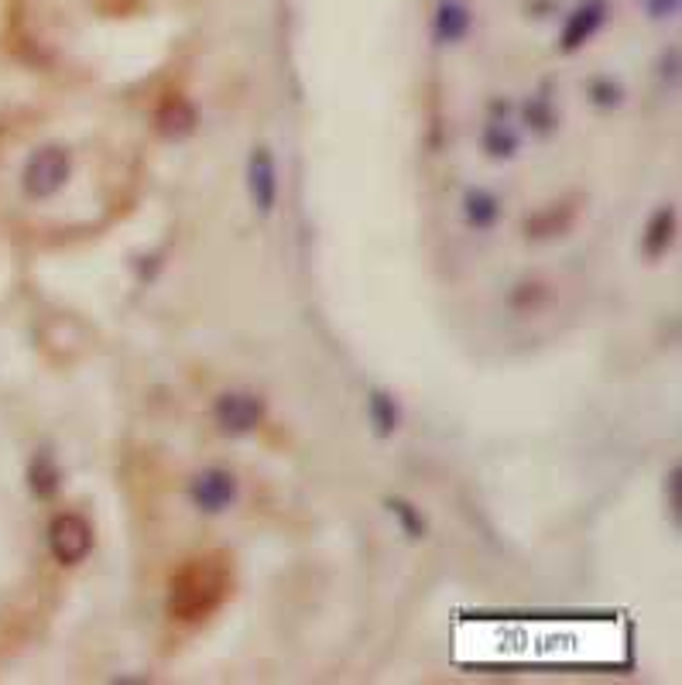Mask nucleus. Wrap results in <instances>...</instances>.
I'll list each match as a JSON object with an SVG mask.
<instances>
[{"label":"nucleus","instance_id":"4468645a","mask_svg":"<svg viewBox=\"0 0 682 685\" xmlns=\"http://www.w3.org/2000/svg\"><path fill=\"white\" fill-rule=\"evenodd\" d=\"M367 415H371L377 439H388V435L398 429V405L388 391H371V398H367Z\"/></svg>","mask_w":682,"mask_h":685},{"label":"nucleus","instance_id":"9b49d317","mask_svg":"<svg viewBox=\"0 0 682 685\" xmlns=\"http://www.w3.org/2000/svg\"><path fill=\"white\" fill-rule=\"evenodd\" d=\"M28 487L35 497H42V501H52L55 494H59L62 487V473L59 466H55V459L48 453H38L35 459H31L28 466Z\"/></svg>","mask_w":682,"mask_h":685},{"label":"nucleus","instance_id":"9d476101","mask_svg":"<svg viewBox=\"0 0 682 685\" xmlns=\"http://www.w3.org/2000/svg\"><path fill=\"white\" fill-rule=\"evenodd\" d=\"M463 216H467L473 230H491L501 220V203L487 189H470L463 196Z\"/></svg>","mask_w":682,"mask_h":685},{"label":"nucleus","instance_id":"a211bd4d","mask_svg":"<svg viewBox=\"0 0 682 685\" xmlns=\"http://www.w3.org/2000/svg\"><path fill=\"white\" fill-rule=\"evenodd\" d=\"M669 504H672L676 521H679V514H682V470H679V466L669 473Z\"/></svg>","mask_w":682,"mask_h":685},{"label":"nucleus","instance_id":"6ab92c4d","mask_svg":"<svg viewBox=\"0 0 682 685\" xmlns=\"http://www.w3.org/2000/svg\"><path fill=\"white\" fill-rule=\"evenodd\" d=\"M679 11V0H648V14L652 18H672Z\"/></svg>","mask_w":682,"mask_h":685},{"label":"nucleus","instance_id":"7ed1b4c3","mask_svg":"<svg viewBox=\"0 0 682 685\" xmlns=\"http://www.w3.org/2000/svg\"><path fill=\"white\" fill-rule=\"evenodd\" d=\"M48 552L59 566H79L93 552V528L83 514H59L48 525Z\"/></svg>","mask_w":682,"mask_h":685},{"label":"nucleus","instance_id":"dca6fc26","mask_svg":"<svg viewBox=\"0 0 682 685\" xmlns=\"http://www.w3.org/2000/svg\"><path fill=\"white\" fill-rule=\"evenodd\" d=\"M525 124L532 127L535 134H552L556 131V114H552L549 100L545 96H535V100L525 103Z\"/></svg>","mask_w":682,"mask_h":685},{"label":"nucleus","instance_id":"20e7f679","mask_svg":"<svg viewBox=\"0 0 682 685\" xmlns=\"http://www.w3.org/2000/svg\"><path fill=\"white\" fill-rule=\"evenodd\" d=\"M213 418L220 432L227 435H251L264 418V401L251 391H227L216 398Z\"/></svg>","mask_w":682,"mask_h":685},{"label":"nucleus","instance_id":"2eb2a0df","mask_svg":"<svg viewBox=\"0 0 682 685\" xmlns=\"http://www.w3.org/2000/svg\"><path fill=\"white\" fill-rule=\"evenodd\" d=\"M384 507L395 514L401 531H405L408 538H425V518H422L419 511H415V504L401 501V497H388V504H384Z\"/></svg>","mask_w":682,"mask_h":685},{"label":"nucleus","instance_id":"0eeeda50","mask_svg":"<svg viewBox=\"0 0 682 685\" xmlns=\"http://www.w3.org/2000/svg\"><path fill=\"white\" fill-rule=\"evenodd\" d=\"M199 124V110L192 107L186 96H168V100L158 103L155 110V131L165 137V141H182L196 131Z\"/></svg>","mask_w":682,"mask_h":685},{"label":"nucleus","instance_id":"ddd939ff","mask_svg":"<svg viewBox=\"0 0 682 685\" xmlns=\"http://www.w3.org/2000/svg\"><path fill=\"white\" fill-rule=\"evenodd\" d=\"M518 131H511L504 120H491L480 134V148L487 151V158H515L518 155Z\"/></svg>","mask_w":682,"mask_h":685},{"label":"nucleus","instance_id":"f3484780","mask_svg":"<svg viewBox=\"0 0 682 685\" xmlns=\"http://www.w3.org/2000/svg\"><path fill=\"white\" fill-rule=\"evenodd\" d=\"M587 93H590V103H593V107H600V110H614L617 103L624 100V90H621V86H617L614 79H604V76L590 79Z\"/></svg>","mask_w":682,"mask_h":685},{"label":"nucleus","instance_id":"f03ea898","mask_svg":"<svg viewBox=\"0 0 682 685\" xmlns=\"http://www.w3.org/2000/svg\"><path fill=\"white\" fill-rule=\"evenodd\" d=\"M69 179H72V158L66 148H59V144H48V148L35 151L21 172V185L31 199L59 196V192L69 185Z\"/></svg>","mask_w":682,"mask_h":685},{"label":"nucleus","instance_id":"1a4fd4ad","mask_svg":"<svg viewBox=\"0 0 682 685\" xmlns=\"http://www.w3.org/2000/svg\"><path fill=\"white\" fill-rule=\"evenodd\" d=\"M672 237H676V209L662 206L659 213L648 220L645 240H641V251H645V257H662L665 251H669Z\"/></svg>","mask_w":682,"mask_h":685},{"label":"nucleus","instance_id":"f8f14e48","mask_svg":"<svg viewBox=\"0 0 682 685\" xmlns=\"http://www.w3.org/2000/svg\"><path fill=\"white\" fill-rule=\"evenodd\" d=\"M467 31H470V11L463 4H456V0H446L436 11V38L446 45H456L467 38Z\"/></svg>","mask_w":682,"mask_h":685},{"label":"nucleus","instance_id":"423d86ee","mask_svg":"<svg viewBox=\"0 0 682 685\" xmlns=\"http://www.w3.org/2000/svg\"><path fill=\"white\" fill-rule=\"evenodd\" d=\"M247 192H251L258 213L268 216L278 203V165L268 148H254L247 161Z\"/></svg>","mask_w":682,"mask_h":685},{"label":"nucleus","instance_id":"f257e3e1","mask_svg":"<svg viewBox=\"0 0 682 685\" xmlns=\"http://www.w3.org/2000/svg\"><path fill=\"white\" fill-rule=\"evenodd\" d=\"M230 576L220 559H192L172 576L168 590V610L182 624H199L213 617L220 603L227 600Z\"/></svg>","mask_w":682,"mask_h":685},{"label":"nucleus","instance_id":"6e6552de","mask_svg":"<svg viewBox=\"0 0 682 685\" xmlns=\"http://www.w3.org/2000/svg\"><path fill=\"white\" fill-rule=\"evenodd\" d=\"M607 21V7L600 0H587L580 4L563 24V38H559V48L563 52H576L580 45H587L593 35L600 31V24Z\"/></svg>","mask_w":682,"mask_h":685},{"label":"nucleus","instance_id":"39448f33","mask_svg":"<svg viewBox=\"0 0 682 685\" xmlns=\"http://www.w3.org/2000/svg\"><path fill=\"white\" fill-rule=\"evenodd\" d=\"M192 501L203 514H223L237 501V480L223 466H210L192 480Z\"/></svg>","mask_w":682,"mask_h":685}]
</instances>
